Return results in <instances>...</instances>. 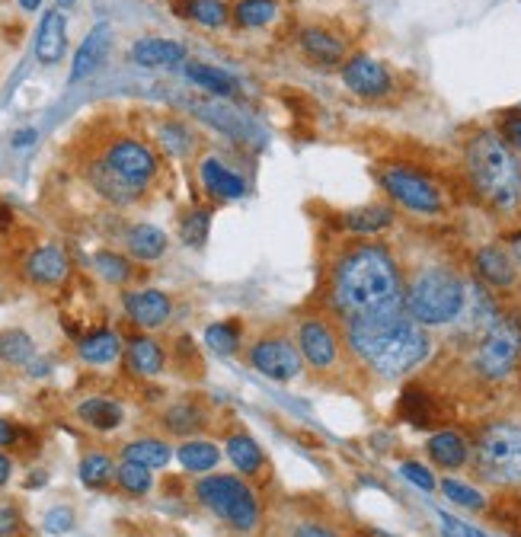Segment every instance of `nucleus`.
Instances as JSON below:
<instances>
[{"label": "nucleus", "mask_w": 521, "mask_h": 537, "mask_svg": "<svg viewBox=\"0 0 521 537\" xmlns=\"http://www.w3.org/2000/svg\"><path fill=\"white\" fill-rule=\"evenodd\" d=\"M327 291L339 320L403 311V263L387 243H343L330 259Z\"/></svg>", "instance_id": "nucleus-1"}, {"label": "nucleus", "mask_w": 521, "mask_h": 537, "mask_svg": "<svg viewBox=\"0 0 521 537\" xmlns=\"http://www.w3.org/2000/svg\"><path fill=\"white\" fill-rule=\"evenodd\" d=\"M343 327L355 365H362L384 381H397L403 374H410L432 352V333L419 327L406 311L352 317L343 320Z\"/></svg>", "instance_id": "nucleus-2"}, {"label": "nucleus", "mask_w": 521, "mask_h": 537, "mask_svg": "<svg viewBox=\"0 0 521 537\" xmlns=\"http://www.w3.org/2000/svg\"><path fill=\"white\" fill-rule=\"evenodd\" d=\"M470 282L445 256H426L403 266V311L419 327L442 330L458 323L467 304Z\"/></svg>", "instance_id": "nucleus-3"}, {"label": "nucleus", "mask_w": 521, "mask_h": 537, "mask_svg": "<svg viewBox=\"0 0 521 537\" xmlns=\"http://www.w3.org/2000/svg\"><path fill=\"white\" fill-rule=\"evenodd\" d=\"M464 173L477 199L499 211L512 215L521 205V154L502 138L496 128H477L464 141Z\"/></svg>", "instance_id": "nucleus-4"}, {"label": "nucleus", "mask_w": 521, "mask_h": 537, "mask_svg": "<svg viewBox=\"0 0 521 537\" xmlns=\"http://www.w3.org/2000/svg\"><path fill=\"white\" fill-rule=\"evenodd\" d=\"M480 480L499 490H518L521 486V426L512 419L486 422L477 432L474 458H470Z\"/></svg>", "instance_id": "nucleus-5"}, {"label": "nucleus", "mask_w": 521, "mask_h": 537, "mask_svg": "<svg viewBox=\"0 0 521 537\" xmlns=\"http://www.w3.org/2000/svg\"><path fill=\"white\" fill-rule=\"evenodd\" d=\"M298 349L304 355V365H311L320 378H346L352 368V352L346 343V327L336 314H307L295 327Z\"/></svg>", "instance_id": "nucleus-6"}, {"label": "nucleus", "mask_w": 521, "mask_h": 537, "mask_svg": "<svg viewBox=\"0 0 521 537\" xmlns=\"http://www.w3.org/2000/svg\"><path fill=\"white\" fill-rule=\"evenodd\" d=\"M378 186L390 199V205H397L403 211L419 218H438L448 211L445 189L438 186V179L422 170L416 164H406V160H390V164L378 167Z\"/></svg>", "instance_id": "nucleus-7"}, {"label": "nucleus", "mask_w": 521, "mask_h": 537, "mask_svg": "<svg viewBox=\"0 0 521 537\" xmlns=\"http://www.w3.org/2000/svg\"><path fill=\"white\" fill-rule=\"evenodd\" d=\"M195 499L234 531H253L259 525V515H263L253 486L243 477H231V474L202 477L195 483Z\"/></svg>", "instance_id": "nucleus-8"}, {"label": "nucleus", "mask_w": 521, "mask_h": 537, "mask_svg": "<svg viewBox=\"0 0 521 537\" xmlns=\"http://www.w3.org/2000/svg\"><path fill=\"white\" fill-rule=\"evenodd\" d=\"M518 358H521V317L499 314L493 327L474 343L470 365H474V374L480 381H502L515 371Z\"/></svg>", "instance_id": "nucleus-9"}, {"label": "nucleus", "mask_w": 521, "mask_h": 537, "mask_svg": "<svg viewBox=\"0 0 521 537\" xmlns=\"http://www.w3.org/2000/svg\"><path fill=\"white\" fill-rule=\"evenodd\" d=\"M247 362L263 374V378L279 381V384L295 381L304 371V355L298 349L295 333L279 330V327H272L253 339L247 346Z\"/></svg>", "instance_id": "nucleus-10"}, {"label": "nucleus", "mask_w": 521, "mask_h": 537, "mask_svg": "<svg viewBox=\"0 0 521 537\" xmlns=\"http://www.w3.org/2000/svg\"><path fill=\"white\" fill-rule=\"evenodd\" d=\"M100 160L119 179H125V183L132 186V189H138V192H148L151 183L160 176V157H157V151L151 148L148 141L132 138V135L112 138L106 148H103Z\"/></svg>", "instance_id": "nucleus-11"}, {"label": "nucleus", "mask_w": 521, "mask_h": 537, "mask_svg": "<svg viewBox=\"0 0 521 537\" xmlns=\"http://www.w3.org/2000/svg\"><path fill=\"white\" fill-rule=\"evenodd\" d=\"M343 74V84L358 100H387L394 93V74L387 71V64L378 58H371L365 52H355L346 58V64L339 68Z\"/></svg>", "instance_id": "nucleus-12"}, {"label": "nucleus", "mask_w": 521, "mask_h": 537, "mask_svg": "<svg viewBox=\"0 0 521 537\" xmlns=\"http://www.w3.org/2000/svg\"><path fill=\"white\" fill-rule=\"evenodd\" d=\"M470 269H474L477 282H483L486 288H493V291L515 288L518 275H521L512 253L506 250V243H483V247H477L474 259H470Z\"/></svg>", "instance_id": "nucleus-13"}, {"label": "nucleus", "mask_w": 521, "mask_h": 537, "mask_svg": "<svg viewBox=\"0 0 521 537\" xmlns=\"http://www.w3.org/2000/svg\"><path fill=\"white\" fill-rule=\"evenodd\" d=\"M122 307L132 323H138L141 330H160L167 327L173 317V301L167 291L160 288H135L122 295Z\"/></svg>", "instance_id": "nucleus-14"}, {"label": "nucleus", "mask_w": 521, "mask_h": 537, "mask_svg": "<svg viewBox=\"0 0 521 537\" xmlns=\"http://www.w3.org/2000/svg\"><path fill=\"white\" fill-rule=\"evenodd\" d=\"M298 48L301 55L314 64V68H343L349 52H346V42L343 36H336L333 29L327 26H301L298 29Z\"/></svg>", "instance_id": "nucleus-15"}, {"label": "nucleus", "mask_w": 521, "mask_h": 537, "mask_svg": "<svg viewBox=\"0 0 521 537\" xmlns=\"http://www.w3.org/2000/svg\"><path fill=\"white\" fill-rule=\"evenodd\" d=\"M23 275L29 285L36 288H55L71 275V259L55 243H45V247H36L23 263Z\"/></svg>", "instance_id": "nucleus-16"}, {"label": "nucleus", "mask_w": 521, "mask_h": 537, "mask_svg": "<svg viewBox=\"0 0 521 537\" xmlns=\"http://www.w3.org/2000/svg\"><path fill=\"white\" fill-rule=\"evenodd\" d=\"M112 48V26L109 23H96L87 39L80 42L77 55H74V64H71V84H80V80H87L90 74H96L103 68V61Z\"/></svg>", "instance_id": "nucleus-17"}, {"label": "nucleus", "mask_w": 521, "mask_h": 537, "mask_svg": "<svg viewBox=\"0 0 521 537\" xmlns=\"http://www.w3.org/2000/svg\"><path fill=\"white\" fill-rule=\"evenodd\" d=\"M64 52H68V20H64L61 7L45 10L36 29V58L45 68H52L64 58Z\"/></svg>", "instance_id": "nucleus-18"}, {"label": "nucleus", "mask_w": 521, "mask_h": 537, "mask_svg": "<svg viewBox=\"0 0 521 537\" xmlns=\"http://www.w3.org/2000/svg\"><path fill=\"white\" fill-rule=\"evenodd\" d=\"M199 179H202L205 192L215 195L218 202H234V199H243V195H247V179H243L240 173H234L218 157H202Z\"/></svg>", "instance_id": "nucleus-19"}, {"label": "nucleus", "mask_w": 521, "mask_h": 537, "mask_svg": "<svg viewBox=\"0 0 521 537\" xmlns=\"http://www.w3.org/2000/svg\"><path fill=\"white\" fill-rule=\"evenodd\" d=\"M426 451L435 467L442 470H461L470 464V458H474V448H470V442L454 429H442L435 432L429 442H426Z\"/></svg>", "instance_id": "nucleus-20"}, {"label": "nucleus", "mask_w": 521, "mask_h": 537, "mask_svg": "<svg viewBox=\"0 0 521 537\" xmlns=\"http://www.w3.org/2000/svg\"><path fill=\"white\" fill-rule=\"evenodd\" d=\"M128 55H132L138 68H173V64L186 61V45L176 39L148 36V39H138Z\"/></svg>", "instance_id": "nucleus-21"}, {"label": "nucleus", "mask_w": 521, "mask_h": 537, "mask_svg": "<svg viewBox=\"0 0 521 537\" xmlns=\"http://www.w3.org/2000/svg\"><path fill=\"white\" fill-rule=\"evenodd\" d=\"M397 221V208L390 202H371L362 208H352L343 215V227L355 237H374V234H384L387 227H394Z\"/></svg>", "instance_id": "nucleus-22"}, {"label": "nucleus", "mask_w": 521, "mask_h": 537, "mask_svg": "<svg viewBox=\"0 0 521 537\" xmlns=\"http://www.w3.org/2000/svg\"><path fill=\"white\" fill-rule=\"evenodd\" d=\"M87 183L93 186L96 195H103V199L112 202V205H135L141 195H144V192L132 189V186L125 183V179H119L116 173H112L100 157L87 164Z\"/></svg>", "instance_id": "nucleus-23"}, {"label": "nucleus", "mask_w": 521, "mask_h": 537, "mask_svg": "<svg viewBox=\"0 0 521 537\" xmlns=\"http://www.w3.org/2000/svg\"><path fill=\"white\" fill-rule=\"evenodd\" d=\"M125 250L132 253L138 263H157L160 256H167L170 237L154 224H132L125 231Z\"/></svg>", "instance_id": "nucleus-24"}, {"label": "nucleus", "mask_w": 521, "mask_h": 537, "mask_svg": "<svg viewBox=\"0 0 521 537\" xmlns=\"http://www.w3.org/2000/svg\"><path fill=\"white\" fill-rule=\"evenodd\" d=\"M224 451L231 464L240 470L243 477H259L266 470V454L256 445V438H250L247 432H231L224 442Z\"/></svg>", "instance_id": "nucleus-25"}, {"label": "nucleus", "mask_w": 521, "mask_h": 537, "mask_svg": "<svg viewBox=\"0 0 521 537\" xmlns=\"http://www.w3.org/2000/svg\"><path fill=\"white\" fill-rule=\"evenodd\" d=\"M125 362L135 374H141V378H157V374L164 371V365H167V355H164V349H160L157 339L135 336L132 343H128V349H125Z\"/></svg>", "instance_id": "nucleus-26"}, {"label": "nucleus", "mask_w": 521, "mask_h": 537, "mask_svg": "<svg viewBox=\"0 0 521 537\" xmlns=\"http://www.w3.org/2000/svg\"><path fill=\"white\" fill-rule=\"evenodd\" d=\"M77 419L84 422V426L96 429V432H112V429L122 426L125 410L109 397H87L84 403L77 406Z\"/></svg>", "instance_id": "nucleus-27"}, {"label": "nucleus", "mask_w": 521, "mask_h": 537, "mask_svg": "<svg viewBox=\"0 0 521 537\" xmlns=\"http://www.w3.org/2000/svg\"><path fill=\"white\" fill-rule=\"evenodd\" d=\"M77 355L87 365H112L122 355V339L112 330H93L77 343Z\"/></svg>", "instance_id": "nucleus-28"}, {"label": "nucleus", "mask_w": 521, "mask_h": 537, "mask_svg": "<svg viewBox=\"0 0 521 537\" xmlns=\"http://www.w3.org/2000/svg\"><path fill=\"white\" fill-rule=\"evenodd\" d=\"M279 0H237L231 7V20L237 29H266L279 20Z\"/></svg>", "instance_id": "nucleus-29"}, {"label": "nucleus", "mask_w": 521, "mask_h": 537, "mask_svg": "<svg viewBox=\"0 0 521 537\" xmlns=\"http://www.w3.org/2000/svg\"><path fill=\"white\" fill-rule=\"evenodd\" d=\"M176 458L189 474H208V470H215L221 464V448L215 442H205V438H186L176 448Z\"/></svg>", "instance_id": "nucleus-30"}, {"label": "nucleus", "mask_w": 521, "mask_h": 537, "mask_svg": "<svg viewBox=\"0 0 521 537\" xmlns=\"http://www.w3.org/2000/svg\"><path fill=\"white\" fill-rule=\"evenodd\" d=\"M173 7L179 16L195 20L199 26H208V29H218L231 20V7H227L224 0H173Z\"/></svg>", "instance_id": "nucleus-31"}, {"label": "nucleus", "mask_w": 521, "mask_h": 537, "mask_svg": "<svg viewBox=\"0 0 521 537\" xmlns=\"http://www.w3.org/2000/svg\"><path fill=\"white\" fill-rule=\"evenodd\" d=\"M186 77L192 80L195 87H202L208 93H215V96H234L237 93V80L215 68V64H202V61H189L186 64Z\"/></svg>", "instance_id": "nucleus-32"}, {"label": "nucleus", "mask_w": 521, "mask_h": 537, "mask_svg": "<svg viewBox=\"0 0 521 537\" xmlns=\"http://www.w3.org/2000/svg\"><path fill=\"white\" fill-rule=\"evenodd\" d=\"M125 461H135V464H144V467H167L170 458H173V448L164 442V438H135V442H128L122 448Z\"/></svg>", "instance_id": "nucleus-33"}, {"label": "nucleus", "mask_w": 521, "mask_h": 537, "mask_svg": "<svg viewBox=\"0 0 521 537\" xmlns=\"http://www.w3.org/2000/svg\"><path fill=\"white\" fill-rule=\"evenodd\" d=\"M208 426V416L199 403L183 400V403H173L170 410L164 413V429L173 435H192Z\"/></svg>", "instance_id": "nucleus-34"}, {"label": "nucleus", "mask_w": 521, "mask_h": 537, "mask_svg": "<svg viewBox=\"0 0 521 537\" xmlns=\"http://www.w3.org/2000/svg\"><path fill=\"white\" fill-rule=\"evenodd\" d=\"M36 358V343L32 336L23 330H4L0 333V362L13 365V368H23Z\"/></svg>", "instance_id": "nucleus-35"}, {"label": "nucleus", "mask_w": 521, "mask_h": 537, "mask_svg": "<svg viewBox=\"0 0 521 537\" xmlns=\"http://www.w3.org/2000/svg\"><path fill=\"white\" fill-rule=\"evenodd\" d=\"M205 346L218 355H234L243 346V327L237 320H221V323H211L205 330Z\"/></svg>", "instance_id": "nucleus-36"}, {"label": "nucleus", "mask_w": 521, "mask_h": 537, "mask_svg": "<svg viewBox=\"0 0 521 537\" xmlns=\"http://www.w3.org/2000/svg\"><path fill=\"white\" fill-rule=\"evenodd\" d=\"M77 474H80V483H84L87 490H103V486L116 477V464H112L106 454L90 451V454H84V461H80Z\"/></svg>", "instance_id": "nucleus-37"}, {"label": "nucleus", "mask_w": 521, "mask_h": 537, "mask_svg": "<svg viewBox=\"0 0 521 537\" xmlns=\"http://www.w3.org/2000/svg\"><path fill=\"white\" fill-rule=\"evenodd\" d=\"M93 269L100 272L109 285H125V282H132V275H135L132 263H128V259L116 250L93 253Z\"/></svg>", "instance_id": "nucleus-38"}, {"label": "nucleus", "mask_w": 521, "mask_h": 537, "mask_svg": "<svg viewBox=\"0 0 521 537\" xmlns=\"http://www.w3.org/2000/svg\"><path fill=\"white\" fill-rule=\"evenodd\" d=\"M116 483L122 486L128 496H144V493H151L154 474H151V467H144V464L122 461V464L116 467Z\"/></svg>", "instance_id": "nucleus-39"}, {"label": "nucleus", "mask_w": 521, "mask_h": 537, "mask_svg": "<svg viewBox=\"0 0 521 537\" xmlns=\"http://www.w3.org/2000/svg\"><path fill=\"white\" fill-rule=\"evenodd\" d=\"M208 227H211V215L205 208H195L189 215H183L179 221V237H183L186 247H202L208 240Z\"/></svg>", "instance_id": "nucleus-40"}, {"label": "nucleus", "mask_w": 521, "mask_h": 537, "mask_svg": "<svg viewBox=\"0 0 521 537\" xmlns=\"http://www.w3.org/2000/svg\"><path fill=\"white\" fill-rule=\"evenodd\" d=\"M400 413L413 422V426H432V400L422 390L410 387L400 400Z\"/></svg>", "instance_id": "nucleus-41"}, {"label": "nucleus", "mask_w": 521, "mask_h": 537, "mask_svg": "<svg viewBox=\"0 0 521 537\" xmlns=\"http://www.w3.org/2000/svg\"><path fill=\"white\" fill-rule=\"evenodd\" d=\"M442 493H445V499L454 502V506H464V509H474V512L486 509V496L480 490H474V486L461 483V480H451V477L442 480Z\"/></svg>", "instance_id": "nucleus-42"}, {"label": "nucleus", "mask_w": 521, "mask_h": 537, "mask_svg": "<svg viewBox=\"0 0 521 537\" xmlns=\"http://www.w3.org/2000/svg\"><path fill=\"white\" fill-rule=\"evenodd\" d=\"M282 537H343V531L320 522V518H298V522H288Z\"/></svg>", "instance_id": "nucleus-43"}, {"label": "nucleus", "mask_w": 521, "mask_h": 537, "mask_svg": "<svg viewBox=\"0 0 521 537\" xmlns=\"http://www.w3.org/2000/svg\"><path fill=\"white\" fill-rule=\"evenodd\" d=\"M435 522H438L442 537H490L486 531H480L477 525H467V522H461V518H454V515L442 512V509L435 512Z\"/></svg>", "instance_id": "nucleus-44"}, {"label": "nucleus", "mask_w": 521, "mask_h": 537, "mask_svg": "<svg viewBox=\"0 0 521 537\" xmlns=\"http://www.w3.org/2000/svg\"><path fill=\"white\" fill-rule=\"evenodd\" d=\"M400 474H403L406 480H410L413 486H419L422 493H432L435 486H438L432 470H429L426 464H419V461H403V464H400Z\"/></svg>", "instance_id": "nucleus-45"}, {"label": "nucleus", "mask_w": 521, "mask_h": 537, "mask_svg": "<svg viewBox=\"0 0 521 537\" xmlns=\"http://www.w3.org/2000/svg\"><path fill=\"white\" fill-rule=\"evenodd\" d=\"M192 135L186 132L183 125H176V122H170V125H164V148L170 151V154H179V157H186L189 151H192Z\"/></svg>", "instance_id": "nucleus-46"}, {"label": "nucleus", "mask_w": 521, "mask_h": 537, "mask_svg": "<svg viewBox=\"0 0 521 537\" xmlns=\"http://www.w3.org/2000/svg\"><path fill=\"white\" fill-rule=\"evenodd\" d=\"M42 525L48 534H68L74 528V509L68 506H55V509H48L42 515Z\"/></svg>", "instance_id": "nucleus-47"}, {"label": "nucleus", "mask_w": 521, "mask_h": 537, "mask_svg": "<svg viewBox=\"0 0 521 537\" xmlns=\"http://www.w3.org/2000/svg\"><path fill=\"white\" fill-rule=\"evenodd\" d=\"M496 132L506 138L512 148L521 154V109H509V112H502V119H499V128Z\"/></svg>", "instance_id": "nucleus-48"}, {"label": "nucleus", "mask_w": 521, "mask_h": 537, "mask_svg": "<svg viewBox=\"0 0 521 537\" xmlns=\"http://www.w3.org/2000/svg\"><path fill=\"white\" fill-rule=\"evenodd\" d=\"M20 531V512L13 506H0V537H13Z\"/></svg>", "instance_id": "nucleus-49"}, {"label": "nucleus", "mask_w": 521, "mask_h": 537, "mask_svg": "<svg viewBox=\"0 0 521 537\" xmlns=\"http://www.w3.org/2000/svg\"><path fill=\"white\" fill-rule=\"evenodd\" d=\"M502 243H506V250L515 259V266L521 269V227H518V231H509L506 237H502Z\"/></svg>", "instance_id": "nucleus-50"}, {"label": "nucleus", "mask_w": 521, "mask_h": 537, "mask_svg": "<svg viewBox=\"0 0 521 537\" xmlns=\"http://www.w3.org/2000/svg\"><path fill=\"white\" fill-rule=\"evenodd\" d=\"M16 438H20V429H16L13 422L0 419V448H10V445H16Z\"/></svg>", "instance_id": "nucleus-51"}, {"label": "nucleus", "mask_w": 521, "mask_h": 537, "mask_svg": "<svg viewBox=\"0 0 521 537\" xmlns=\"http://www.w3.org/2000/svg\"><path fill=\"white\" fill-rule=\"evenodd\" d=\"M36 141V128H23V132H16L13 135V144L16 148H26V144H32Z\"/></svg>", "instance_id": "nucleus-52"}, {"label": "nucleus", "mask_w": 521, "mask_h": 537, "mask_svg": "<svg viewBox=\"0 0 521 537\" xmlns=\"http://www.w3.org/2000/svg\"><path fill=\"white\" fill-rule=\"evenodd\" d=\"M10 224H13V208L7 202H0V234L10 231Z\"/></svg>", "instance_id": "nucleus-53"}, {"label": "nucleus", "mask_w": 521, "mask_h": 537, "mask_svg": "<svg viewBox=\"0 0 521 537\" xmlns=\"http://www.w3.org/2000/svg\"><path fill=\"white\" fill-rule=\"evenodd\" d=\"M10 474H13V461L7 458V454H0V486L10 483Z\"/></svg>", "instance_id": "nucleus-54"}, {"label": "nucleus", "mask_w": 521, "mask_h": 537, "mask_svg": "<svg viewBox=\"0 0 521 537\" xmlns=\"http://www.w3.org/2000/svg\"><path fill=\"white\" fill-rule=\"evenodd\" d=\"M20 7H23L26 13H32V10H39V7H42V0H20Z\"/></svg>", "instance_id": "nucleus-55"}, {"label": "nucleus", "mask_w": 521, "mask_h": 537, "mask_svg": "<svg viewBox=\"0 0 521 537\" xmlns=\"http://www.w3.org/2000/svg\"><path fill=\"white\" fill-rule=\"evenodd\" d=\"M58 4H61V7H74V4H77V0H58Z\"/></svg>", "instance_id": "nucleus-56"}, {"label": "nucleus", "mask_w": 521, "mask_h": 537, "mask_svg": "<svg viewBox=\"0 0 521 537\" xmlns=\"http://www.w3.org/2000/svg\"><path fill=\"white\" fill-rule=\"evenodd\" d=\"M374 537H394V534H381V531H378V534H374Z\"/></svg>", "instance_id": "nucleus-57"}]
</instances>
